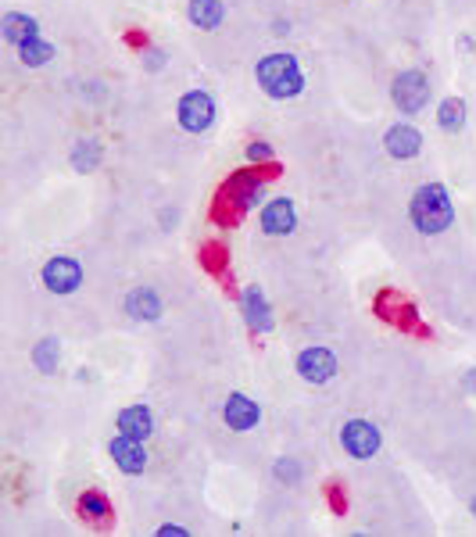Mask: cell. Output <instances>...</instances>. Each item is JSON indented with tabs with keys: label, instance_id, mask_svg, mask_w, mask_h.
I'll return each mask as SVG.
<instances>
[{
	"label": "cell",
	"instance_id": "6da1fadb",
	"mask_svg": "<svg viewBox=\"0 0 476 537\" xmlns=\"http://www.w3.org/2000/svg\"><path fill=\"white\" fill-rule=\"evenodd\" d=\"M409 216H412V226H416L419 233H427V237L445 233V230L452 226V219H455L452 194H448L441 183H427V187L416 190Z\"/></svg>",
	"mask_w": 476,
	"mask_h": 537
},
{
	"label": "cell",
	"instance_id": "7a4b0ae2",
	"mask_svg": "<svg viewBox=\"0 0 476 537\" xmlns=\"http://www.w3.org/2000/svg\"><path fill=\"white\" fill-rule=\"evenodd\" d=\"M254 75H258V86H261L269 97H276V101L297 97L301 86H304L301 65H297V57H290V54H269V57H261L258 68H254Z\"/></svg>",
	"mask_w": 476,
	"mask_h": 537
},
{
	"label": "cell",
	"instance_id": "3957f363",
	"mask_svg": "<svg viewBox=\"0 0 476 537\" xmlns=\"http://www.w3.org/2000/svg\"><path fill=\"white\" fill-rule=\"evenodd\" d=\"M391 97H394V104H398L405 115H416V111L430 101V79H427L423 72L409 68V72H401V75L394 79Z\"/></svg>",
	"mask_w": 476,
	"mask_h": 537
},
{
	"label": "cell",
	"instance_id": "277c9868",
	"mask_svg": "<svg viewBox=\"0 0 476 537\" xmlns=\"http://www.w3.org/2000/svg\"><path fill=\"white\" fill-rule=\"evenodd\" d=\"M216 122V101L205 90H190L180 101V126L187 133H205Z\"/></svg>",
	"mask_w": 476,
	"mask_h": 537
},
{
	"label": "cell",
	"instance_id": "5b68a950",
	"mask_svg": "<svg viewBox=\"0 0 476 537\" xmlns=\"http://www.w3.org/2000/svg\"><path fill=\"white\" fill-rule=\"evenodd\" d=\"M340 445L351 459H373L380 452V430L369 419H351L340 430Z\"/></svg>",
	"mask_w": 476,
	"mask_h": 537
},
{
	"label": "cell",
	"instance_id": "8992f818",
	"mask_svg": "<svg viewBox=\"0 0 476 537\" xmlns=\"http://www.w3.org/2000/svg\"><path fill=\"white\" fill-rule=\"evenodd\" d=\"M79 283H83V266L75 259L57 255L43 266V286L50 294H72V290H79Z\"/></svg>",
	"mask_w": 476,
	"mask_h": 537
},
{
	"label": "cell",
	"instance_id": "52a82bcc",
	"mask_svg": "<svg viewBox=\"0 0 476 537\" xmlns=\"http://www.w3.org/2000/svg\"><path fill=\"white\" fill-rule=\"evenodd\" d=\"M297 373H301V380H308V383H326V380H333V373H337V358H333L330 348H304V351L297 355Z\"/></svg>",
	"mask_w": 476,
	"mask_h": 537
},
{
	"label": "cell",
	"instance_id": "ba28073f",
	"mask_svg": "<svg viewBox=\"0 0 476 537\" xmlns=\"http://www.w3.org/2000/svg\"><path fill=\"white\" fill-rule=\"evenodd\" d=\"M297 226V208L290 198H272L265 208H261V230L269 237H286L290 230Z\"/></svg>",
	"mask_w": 476,
	"mask_h": 537
},
{
	"label": "cell",
	"instance_id": "9c48e42d",
	"mask_svg": "<svg viewBox=\"0 0 476 537\" xmlns=\"http://www.w3.org/2000/svg\"><path fill=\"white\" fill-rule=\"evenodd\" d=\"M383 147H387V154H391V158H398V162H409V158H416V154H419V147H423V136H419V129H416V126L401 122V126H391V129H387V136H383Z\"/></svg>",
	"mask_w": 476,
	"mask_h": 537
},
{
	"label": "cell",
	"instance_id": "30bf717a",
	"mask_svg": "<svg viewBox=\"0 0 476 537\" xmlns=\"http://www.w3.org/2000/svg\"><path fill=\"white\" fill-rule=\"evenodd\" d=\"M111 459H115V466L122 470V473H144V466H147V452H144V441H137V437H126V434H119L115 441H111Z\"/></svg>",
	"mask_w": 476,
	"mask_h": 537
},
{
	"label": "cell",
	"instance_id": "8fae6325",
	"mask_svg": "<svg viewBox=\"0 0 476 537\" xmlns=\"http://www.w3.org/2000/svg\"><path fill=\"white\" fill-rule=\"evenodd\" d=\"M223 416H226L230 430H237V434L254 430V427H258V419H261L258 405H254L247 394H230V398H226V409H223Z\"/></svg>",
	"mask_w": 476,
	"mask_h": 537
},
{
	"label": "cell",
	"instance_id": "7c38bea8",
	"mask_svg": "<svg viewBox=\"0 0 476 537\" xmlns=\"http://www.w3.org/2000/svg\"><path fill=\"white\" fill-rule=\"evenodd\" d=\"M240 308H243V319H247L251 330H258V333L272 330V308H269V301H265V294H261L258 286H247V290H243Z\"/></svg>",
	"mask_w": 476,
	"mask_h": 537
},
{
	"label": "cell",
	"instance_id": "4fadbf2b",
	"mask_svg": "<svg viewBox=\"0 0 476 537\" xmlns=\"http://www.w3.org/2000/svg\"><path fill=\"white\" fill-rule=\"evenodd\" d=\"M151 430H154V416H151L147 405H129V409L119 412V434L137 437V441H147Z\"/></svg>",
	"mask_w": 476,
	"mask_h": 537
},
{
	"label": "cell",
	"instance_id": "5bb4252c",
	"mask_svg": "<svg viewBox=\"0 0 476 537\" xmlns=\"http://www.w3.org/2000/svg\"><path fill=\"white\" fill-rule=\"evenodd\" d=\"M0 32H4V40H7V43L22 47L25 40H36V36H40V25H36V18H29V14L7 11V14L0 18Z\"/></svg>",
	"mask_w": 476,
	"mask_h": 537
},
{
	"label": "cell",
	"instance_id": "9a60e30c",
	"mask_svg": "<svg viewBox=\"0 0 476 537\" xmlns=\"http://www.w3.org/2000/svg\"><path fill=\"white\" fill-rule=\"evenodd\" d=\"M126 312L133 315V319H158L162 315V301H158V294L151 290V286H137L129 297H126Z\"/></svg>",
	"mask_w": 476,
	"mask_h": 537
},
{
	"label": "cell",
	"instance_id": "2e32d148",
	"mask_svg": "<svg viewBox=\"0 0 476 537\" xmlns=\"http://www.w3.org/2000/svg\"><path fill=\"white\" fill-rule=\"evenodd\" d=\"M223 4L219 0H190V22L198 29H216L223 22Z\"/></svg>",
	"mask_w": 476,
	"mask_h": 537
},
{
	"label": "cell",
	"instance_id": "e0dca14e",
	"mask_svg": "<svg viewBox=\"0 0 476 537\" xmlns=\"http://www.w3.org/2000/svg\"><path fill=\"white\" fill-rule=\"evenodd\" d=\"M437 122H441V129L459 133L463 122H466V101H463V97H448V101L437 108Z\"/></svg>",
	"mask_w": 476,
	"mask_h": 537
},
{
	"label": "cell",
	"instance_id": "ac0fdd59",
	"mask_svg": "<svg viewBox=\"0 0 476 537\" xmlns=\"http://www.w3.org/2000/svg\"><path fill=\"white\" fill-rule=\"evenodd\" d=\"M32 362H36L40 373H54L57 362H61V344H57L54 337H43V340L32 348Z\"/></svg>",
	"mask_w": 476,
	"mask_h": 537
},
{
	"label": "cell",
	"instance_id": "d6986e66",
	"mask_svg": "<svg viewBox=\"0 0 476 537\" xmlns=\"http://www.w3.org/2000/svg\"><path fill=\"white\" fill-rule=\"evenodd\" d=\"M18 57H22V65L40 68V65H47V61L54 57V47H50V43H43V40L36 36V40H25V43L18 47Z\"/></svg>",
	"mask_w": 476,
	"mask_h": 537
},
{
	"label": "cell",
	"instance_id": "ffe728a7",
	"mask_svg": "<svg viewBox=\"0 0 476 537\" xmlns=\"http://www.w3.org/2000/svg\"><path fill=\"white\" fill-rule=\"evenodd\" d=\"M97 162H101V144L97 140H79V147L72 151V165L79 172H93Z\"/></svg>",
	"mask_w": 476,
	"mask_h": 537
},
{
	"label": "cell",
	"instance_id": "44dd1931",
	"mask_svg": "<svg viewBox=\"0 0 476 537\" xmlns=\"http://www.w3.org/2000/svg\"><path fill=\"white\" fill-rule=\"evenodd\" d=\"M79 509H83V516H90V520H108V516H111L108 498H104V495H93V491L79 498Z\"/></svg>",
	"mask_w": 476,
	"mask_h": 537
},
{
	"label": "cell",
	"instance_id": "7402d4cb",
	"mask_svg": "<svg viewBox=\"0 0 476 537\" xmlns=\"http://www.w3.org/2000/svg\"><path fill=\"white\" fill-rule=\"evenodd\" d=\"M276 477L286 480V484H297V480H301V466H297L294 459H279V462H276Z\"/></svg>",
	"mask_w": 476,
	"mask_h": 537
},
{
	"label": "cell",
	"instance_id": "603a6c76",
	"mask_svg": "<svg viewBox=\"0 0 476 537\" xmlns=\"http://www.w3.org/2000/svg\"><path fill=\"white\" fill-rule=\"evenodd\" d=\"M247 158H251V162H258V158L265 162V158H272V147L258 140V144H251V147H247Z\"/></svg>",
	"mask_w": 476,
	"mask_h": 537
},
{
	"label": "cell",
	"instance_id": "cb8c5ba5",
	"mask_svg": "<svg viewBox=\"0 0 476 537\" xmlns=\"http://www.w3.org/2000/svg\"><path fill=\"white\" fill-rule=\"evenodd\" d=\"M158 534H162V537H183L187 531H183V527H176V524H169V527H162Z\"/></svg>",
	"mask_w": 476,
	"mask_h": 537
},
{
	"label": "cell",
	"instance_id": "d4e9b609",
	"mask_svg": "<svg viewBox=\"0 0 476 537\" xmlns=\"http://www.w3.org/2000/svg\"><path fill=\"white\" fill-rule=\"evenodd\" d=\"M473 513H476V502H473Z\"/></svg>",
	"mask_w": 476,
	"mask_h": 537
}]
</instances>
